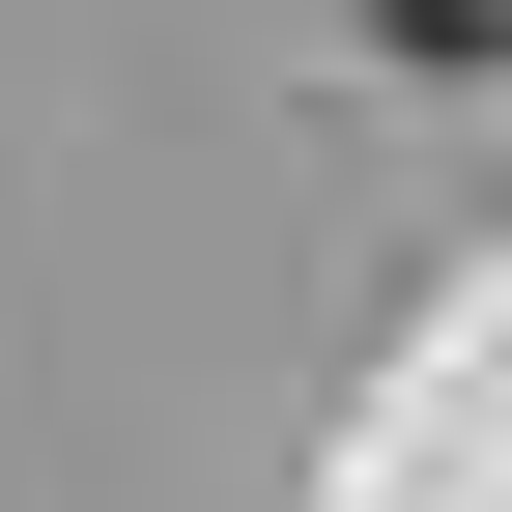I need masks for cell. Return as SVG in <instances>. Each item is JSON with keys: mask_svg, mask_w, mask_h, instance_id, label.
<instances>
[{"mask_svg": "<svg viewBox=\"0 0 512 512\" xmlns=\"http://www.w3.org/2000/svg\"><path fill=\"white\" fill-rule=\"evenodd\" d=\"M370 29H399V57H512V0H370Z\"/></svg>", "mask_w": 512, "mask_h": 512, "instance_id": "6da1fadb", "label": "cell"}]
</instances>
